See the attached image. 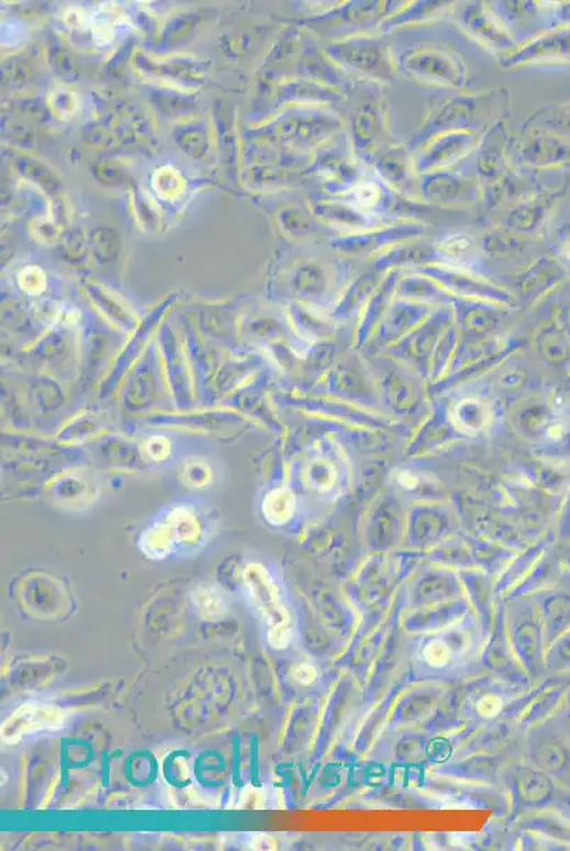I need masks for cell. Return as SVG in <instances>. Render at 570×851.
Segmentation results:
<instances>
[{
    "instance_id": "obj_1",
    "label": "cell",
    "mask_w": 570,
    "mask_h": 851,
    "mask_svg": "<svg viewBox=\"0 0 570 851\" xmlns=\"http://www.w3.org/2000/svg\"><path fill=\"white\" fill-rule=\"evenodd\" d=\"M398 76L440 91H465L470 68L451 38L427 26L389 34Z\"/></svg>"
},
{
    "instance_id": "obj_2",
    "label": "cell",
    "mask_w": 570,
    "mask_h": 851,
    "mask_svg": "<svg viewBox=\"0 0 570 851\" xmlns=\"http://www.w3.org/2000/svg\"><path fill=\"white\" fill-rule=\"evenodd\" d=\"M511 90L505 86L482 91H440L431 97L425 116L407 147L416 153L428 141L452 131L484 134L495 121L508 119Z\"/></svg>"
},
{
    "instance_id": "obj_3",
    "label": "cell",
    "mask_w": 570,
    "mask_h": 851,
    "mask_svg": "<svg viewBox=\"0 0 570 851\" xmlns=\"http://www.w3.org/2000/svg\"><path fill=\"white\" fill-rule=\"evenodd\" d=\"M345 126L354 153L370 167L380 150L401 143L389 115L387 87L367 80H350L343 102Z\"/></svg>"
},
{
    "instance_id": "obj_4",
    "label": "cell",
    "mask_w": 570,
    "mask_h": 851,
    "mask_svg": "<svg viewBox=\"0 0 570 851\" xmlns=\"http://www.w3.org/2000/svg\"><path fill=\"white\" fill-rule=\"evenodd\" d=\"M325 53L350 80H367L388 87L399 77L391 36L387 34H367L328 43Z\"/></svg>"
},
{
    "instance_id": "obj_5",
    "label": "cell",
    "mask_w": 570,
    "mask_h": 851,
    "mask_svg": "<svg viewBox=\"0 0 570 851\" xmlns=\"http://www.w3.org/2000/svg\"><path fill=\"white\" fill-rule=\"evenodd\" d=\"M406 0H349L339 2L313 21L329 43L379 34L383 23L401 11Z\"/></svg>"
},
{
    "instance_id": "obj_6",
    "label": "cell",
    "mask_w": 570,
    "mask_h": 851,
    "mask_svg": "<svg viewBox=\"0 0 570 851\" xmlns=\"http://www.w3.org/2000/svg\"><path fill=\"white\" fill-rule=\"evenodd\" d=\"M247 597L258 616L269 627L267 643L271 649L286 650L294 637L289 607L282 603L279 586L261 563H248L243 572Z\"/></svg>"
},
{
    "instance_id": "obj_7",
    "label": "cell",
    "mask_w": 570,
    "mask_h": 851,
    "mask_svg": "<svg viewBox=\"0 0 570 851\" xmlns=\"http://www.w3.org/2000/svg\"><path fill=\"white\" fill-rule=\"evenodd\" d=\"M448 19L462 36L489 53L496 61L514 55L519 46L491 11L489 2H456Z\"/></svg>"
},
{
    "instance_id": "obj_8",
    "label": "cell",
    "mask_w": 570,
    "mask_h": 851,
    "mask_svg": "<svg viewBox=\"0 0 570 851\" xmlns=\"http://www.w3.org/2000/svg\"><path fill=\"white\" fill-rule=\"evenodd\" d=\"M435 227L431 223L422 221H398L388 223L372 231L354 233V235L336 236L331 238V249L344 257H365L375 259L382 253L412 240L428 238Z\"/></svg>"
},
{
    "instance_id": "obj_9",
    "label": "cell",
    "mask_w": 570,
    "mask_h": 851,
    "mask_svg": "<svg viewBox=\"0 0 570 851\" xmlns=\"http://www.w3.org/2000/svg\"><path fill=\"white\" fill-rule=\"evenodd\" d=\"M482 184L460 169L438 170L418 175V197L438 211H471L479 209Z\"/></svg>"
},
{
    "instance_id": "obj_10",
    "label": "cell",
    "mask_w": 570,
    "mask_h": 851,
    "mask_svg": "<svg viewBox=\"0 0 570 851\" xmlns=\"http://www.w3.org/2000/svg\"><path fill=\"white\" fill-rule=\"evenodd\" d=\"M318 149L316 173L323 183L324 197H344L370 169L355 155L347 131L336 135Z\"/></svg>"
},
{
    "instance_id": "obj_11",
    "label": "cell",
    "mask_w": 570,
    "mask_h": 851,
    "mask_svg": "<svg viewBox=\"0 0 570 851\" xmlns=\"http://www.w3.org/2000/svg\"><path fill=\"white\" fill-rule=\"evenodd\" d=\"M511 139L513 135L510 133L508 119L495 121L482 134L474 153L455 169L472 175L479 179L482 187L499 182L513 168L510 157Z\"/></svg>"
},
{
    "instance_id": "obj_12",
    "label": "cell",
    "mask_w": 570,
    "mask_h": 851,
    "mask_svg": "<svg viewBox=\"0 0 570 851\" xmlns=\"http://www.w3.org/2000/svg\"><path fill=\"white\" fill-rule=\"evenodd\" d=\"M482 134L452 131L436 136L413 153L414 170L418 175L455 169L479 147Z\"/></svg>"
},
{
    "instance_id": "obj_13",
    "label": "cell",
    "mask_w": 570,
    "mask_h": 851,
    "mask_svg": "<svg viewBox=\"0 0 570 851\" xmlns=\"http://www.w3.org/2000/svg\"><path fill=\"white\" fill-rule=\"evenodd\" d=\"M570 150L548 131L521 128L511 139V164L514 168L544 170L569 158Z\"/></svg>"
},
{
    "instance_id": "obj_14",
    "label": "cell",
    "mask_w": 570,
    "mask_h": 851,
    "mask_svg": "<svg viewBox=\"0 0 570 851\" xmlns=\"http://www.w3.org/2000/svg\"><path fill=\"white\" fill-rule=\"evenodd\" d=\"M67 714L65 709L55 704L27 703L19 707L11 717L4 721L2 741L7 746H16L22 739L38 732L57 731L66 726Z\"/></svg>"
},
{
    "instance_id": "obj_15",
    "label": "cell",
    "mask_w": 570,
    "mask_h": 851,
    "mask_svg": "<svg viewBox=\"0 0 570 851\" xmlns=\"http://www.w3.org/2000/svg\"><path fill=\"white\" fill-rule=\"evenodd\" d=\"M369 168L394 192L412 201L422 202L418 197V177L414 170L413 153L409 149L407 143L401 141L392 147L380 150Z\"/></svg>"
},
{
    "instance_id": "obj_16",
    "label": "cell",
    "mask_w": 570,
    "mask_h": 851,
    "mask_svg": "<svg viewBox=\"0 0 570 851\" xmlns=\"http://www.w3.org/2000/svg\"><path fill=\"white\" fill-rule=\"evenodd\" d=\"M511 645H513L515 658L524 665L529 675H539L547 669L545 656H547V641H545L544 626L540 622L538 609H526L521 613L511 629Z\"/></svg>"
},
{
    "instance_id": "obj_17",
    "label": "cell",
    "mask_w": 570,
    "mask_h": 851,
    "mask_svg": "<svg viewBox=\"0 0 570 851\" xmlns=\"http://www.w3.org/2000/svg\"><path fill=\"white\" fill-rule=\"evenodd\" d=\"M489 7L519 47L548 32L539 2L496 0Z\"/></svg>"
},
{
    "instance_id": "obj_18",
    "label": "cell",
    "mask_w": 570,
    "mask_h": 851,
    "mask_svg": "<svg viewBox=\"0 0 570 851\" xmlns=\"http://www.w3.org/2000/svg\"><path fill=\"white\" fill-rule=\"evenodd\" d=\"M565 58H570V32L549 31L521 46L514 55L499 61V65L503 68H524L549 65Z\"/></svg>"
},
{
    "instance_id": "obj_19",
    "label": "cell",
    "mask_w": 570,
    "mask_h": 851,
    "mask_svg": "<svg viewBox=\"0 0 570 851\" xmlns=\"http://www.w3.org/2000/svg\"><path fill=\"white\" fill-rule=\"evenodd\" d=\"M313 212L316 219L331 228L336 236L354 235V233L388 225L364 215L357 208L340 198H320L313 204Z\"/></svg>"
},
{
    "instance_id": "obj_20",
    "label": "cell",
    "mask_w": 570,
    "mask_h": 851,
    "mask_svg": "<svg viewBox=\"0 0 570 851\" xmlns=\"http://www.w3.org/2000/svg\"><path fill=\"white\" fill-rule=\"evenodd\" d=\"M529 757L535 766L558 780L570 770V743L554 729L540 727L530 736Z\"/></svg>"
},
{
    "instance_id": "obj_21",
    "label": "cell",
    "mask_w": 570,
    "mask_h": 851,
    "mask_svg": "<svg viewBox=\"0 0 570 851\" xmlns=\"http://www.w3.org/2000/svg\"><path fill=\"white\" fill-rule=\"evenodd\" d=\"M435 245L443 266L471 271L484 265L485 257L482 255L480 237L470 232L445 233L436 238Z\"/></svg>"
},
{
    "instance_id": "obj_22",
    "label": "cell",
    "mask_w": 570,
    "mask_h": 851,
    "mask_svg": "<svg viewBox=\"0 0 570 851\" xmlns=\"http://www.w3.org/2000/svg\"><path fill=\"white\" fill-rule=\"evenodd\" d=\"M550 201H552V197L547 192L515 204L496 219L490 227L500 226L506 231L518 233V235L537 237L548 219Z\"/></svg>"
},
{
    "instance_id": "obj_23",
    "label": "cell",
    "mask_w": 570,
    "mask_h": 851,
    "mask_svg": "<svg viewBox=\"0 0 570 851\" xmlns=\"http://www.w3.org/2000/svg\"><path fill=\"white\" fill-rule=\"evenodd\" d=\"M456 2H446V0H416V2H406L401 11L393 14L380 27L379 34H393L406 29L428 26V24L442 21L448 18Z\"/></svg>"
},
{
    "instance_id": "obj_24",
    "label": "cell",
    "mask_w": 570,
    "mask_h": 851,
    "mask_svg": "<svg viewBox=\"0 0 570 851\" xmlns=\"http://www.w3.org/2000/svg\"><path fill=\"white\" fill-rule=\"evenodd\" d=\"M515 799L525 807H539L558 794L554 776L538 766H518L513 773Z\"/></svg>"
},
{
    "instance_id": "obj_25",
    "label": "cell",
    "mask_w": 570,
    "mask_h": 851,
    "mask_svg": "<svg viewBox=\"0 0 570 851\" xmlns=\"http://www.w3.org/2000/svg\"><path fill=\"white\" fill-rule=\"evenodd\" d=\"M373 266L379 270L399 269L404 266H433L440 265V255H438L435 240L428 242L427 238L412 240L394 246L392 249L375 257Z\"/></svg>"
},
{
    "instance_id": "obj_26",
    "label": "cell",
    "mask_w": 570,
    "mask_h": 851,
    "mask_svg": "<svg viewBox=\"0 0 570 851\" xmlns=\"http://www.w3.org/2000/svg\"><path fill=\"white\" fill-rule=\"evenodd\" d=\"M480 237L482 255L487 259L506 260L525 255L530 246L537 243V237L518 235L504 227L484 228Z\"/></svg>"
},
{
    "instance_id": "obj_27",
    "label": "cell",
    "mask_w": 570,
    "mask_h": 851,
    "mask_svg": "<svg viewBox=\"0 0 570 851\" xmlns=\"http://www.w3.org/2000/svg\"><path fill=\"white\" fill-rule=\"evenodd\" d=\"M422 272L423 275L432 277V279L440 281V283L448 287V289L460 290L462 293L503 300L506 296L503 291L485 283V281L476 279L474 276L469 275L466 270L455 269V267L433 265L422 267Z\"/></svg>"
},
{
    "instance_id": "obj_28",
    "label": "cell",
    "mask_w": 570,
    "mask_h": 851,
    "mask_svg": "<svg viewBox=\"0 0 570 851\" xmlns=\"http://www.w3.org/2000/svg\"><path fill=\"white\" fill-rule=\"evenodd\" d=\"M467 613L466 605L457 602L443 603V605L421 607L403 622L404 629L417 634V631H436L456 624Z\"/></svg>"
},
{
    "instance_id": "obj_29",
    "label": "cell",
    "mask_w": 570,
    "mask_h": 851,
    "mask_svg": "<svg viewBox=\"0 0 570 851\" xmlns=\"http://www.w3.org/2000/svg\"><path fill=\"white\" fill-rule=\"evenodd\" d=\"M540 622L544 626L547 649L560 636L570 629V595L569 593H554L545 597L538 607Z\"/></svg>"
},
{
    "instance_id": "obj_30",
    "label": "cell",
    "mask_w": 570,
    "mask_h": 851,
    "mask_svg": "<svg viewBox=\"0 0 570 851\" xmlns=\"http://www.w3.org/2000/svg\"><path fill=\"white\" fill-rule=\"evenodd\" d=\"M485 663L490 669L499 671V673L504 675H511V678L524 674L518 661L515 660L513 645H510L505 627L501 625V622L496 625L494 635H492L491 643L485 654Z\"/></svg>"
},
{
    "instance_id": "obj_31",
    "label": "cell",
    "mask_w": 570,
    "mask_h": 851,
    "mask_svg": "<svg viewBox=\"0 0 570 851\" xmlns=\"http://www.w3.org/2000/svg\"><path fill=\"white\" fill-rule=\"evenodd\" d=\"M165 522L177 545H197L203 538V524L193 508L179 505L170 511Z\"/></svg>"
},
{
    "instance_id": "obj_32",
    "label": "cell",
    "mask_w": 570,
    "mask_h": 851,
    "mask_svg": "<svg viewBox=\"0 0 570 851\" xmlns=\"http://www.w3.org/2000/svg\"><path fill=\"white\" fill-rule=\"evenodd\" d=\"M440 694L436 690H417L404 698L396 709L398 723H422L435 712Z\"/></svg>"
},
{
    "instance_id": "obj_33",
    "label": "cell",
    "mask_w": 570,
    "mask_h": 851,
    "mask_svg": "<svg viewBox=\"0 0 570 851\" xmlns=\"http://www.w3.org/2000/svg\"><path fill=\"white\" fill-rule=\"evenodd\" d=\"M175 547H177V542H175L167 522L155 523L141 535V551L154 561L168 558L174 552Z\"/></svg>"
},
{
    "instance_id": "obj_34",
    "label": "cell",
    "mask_w": 570,
    "mask_h": 851,
    "mask_svg": "<svg viewBox=\"0 0 570 851\" xmlns=\"http://www.w3.org/2000/svg\"><path fill=\"white\" fill-rule=\"evenodd\" d=\"M194 611L202 620L216 622L227 612V602L221 590L211 583H203L192 592Z\"/></svg>"
},
{
    "instance_id": "obj_35",
    "label": "cell",
    "mask_w": 570,
    "mask_h": 851,
    "mask_svg": "<svg viewBox=\"0 0 570 851\" xmlns=\"http://www.w3.org/2000/svg\"><path fill=\"white\" fill-rule=\"evenodd\" d=\"M294 495L286 489L271 491L262 503V514L272 525H284L294 514Z\"/></svg>"
},
{
    "instance_id": "obj_36",
    "label": "cell",
    "mask_w": 570,
    "mask_h": 851,
    "mask_svg": "<svg viewBox=\"0 0 570 851\" xmlns=\"http://www.w3.org/2000/svg\"><path fill=\"white\" fill-rule=\"evenodd\" d=\"M457 596V587L452 586V583L448 581H440V579H432L422 583L417 587L416 595H414V603L417 607L414 609H421V607L443 605L448 603Z\"/></svg>"
},
{
    "instance_id": "obj_37",
    "label": "cell",
    "mask_w": 570,
    "mask_h": 851,
    "mask_svg": "<svg viewBox=\"0 0 570 851\" xmlns=\"http://www.w3.org/2000/svg\"><path fill=\"white\" fill-rule=\"evenodd\" d=\"M455 646L447 637H433L422 649V659L433 669H446L455 660Z\"/></svg>"
},
{
    "instance_id": "obj_38",
    "label": "cell",
    "mask_w": 570,
    "mask_h": 851,
    "mask_svg": "<svg viewBox=\"0 0 570 851\" xmlns=\"http://www.w3.org/2000/svg\"><path fill=\"white\" fill-rule=\"evenodd\" d=\"M547 670L554 673H569L570 671V629L552 645L548 646L547 656H545Z\"/></svg>"
},
{
    "instance_id": "obj_39",
    "label": "cell",
    "mask_w": 570,
    "mask_h": 851,
    "mask_svg": "<svg viewBox=\"0 0 570 851\" xmlns=\"http://www.w3.org/2000/svg\"><path fill=\"white\" fill-rule=\"evenodd\" d=\"M456 423L466 432H479L484 427L487 412L479 402L466 401L456 407Z\"/></svg>"
},
{
    "instance_id": "obj_40",
    "label": "cell",
    "mask_w": 570,
    "mask_h": 851,
    "mask_svg": "<svg viewBox=\"0 0 570 851\" xmlns=\"http://www.w3.org/2000/svg\"><path fill=\"white\" fill-rule=\"evenodd\" d=\"M427 753L425 738L404 736L396 746V758L403 762H417Z\"/></svg>"
},
{
    "instance_id": "obj_41",
    "label": "cell",
    "mask_w": 570,
    "mask_h": 851,
    "mask_svg": "<svg viewBox=\"0 0 570 851\" xmlns=\"http://www.w3.org/2000/svg\"><path fill=\"white\" fill-rule=\"evenodd\" d=\"M452 770L461 772L462 776L482 777L494 776L496 770H499V763L495 760H485V758H477V760L465 761L456 763L451 766Z\"/></svg>"
},
{
    "instance_id": "obj_42",
    "label": "cell",
    "mask_w": 570,
    "mask_h": 851,
    "mask_svg": "<svg viewBox=\"0 0 570 851\" xmlns=\"http://www.w3.org/2000/svg\"><path fill=\"white\" fill-rule=\"evenodd\" d=\"M503 697L496 693L482 694L476 703V712L482 719H494L503 712Z\"/></svg>"
},
{
    "instance_id": "obj_43",
    "label": "cell",
    "mask_w": 570,
    "mask_h": 851,
    "mask_svg": "<svg viewBox=\"0 0 570 851\" xmlns=\"http://www.w3.org/2000/svg\"><path fill=\"white\" fill-rule=\"evenodd\" d=\"M185 481L190 488L202 489L212 479L211 470L202 461H192L185 467Z\"/></svg>"
},
{
    "instance_id": "obj_44",
    "label": "cell",
    "mask_w": 570,
    "mask_h": 851,
    "mask_svg": "<svg viewBox=\"0 0 570 851\" xmlns=\"http://www.w3.org/2000/svg\"><path fill=\"white\" fill-rule=\"evenodd\" d=\"M318 678V669L314 664L300 663L291 670V679L294 680L295 684L302 685V687H310Z\"/></svg>"
},
{
    "instance_id": "obj_45",
    "label": "cell",
    "mask_w": 570,
    "mask_h": 851,
    "mask_svg": "<svg viewBox=\"0 0 570 851\" xmlns=\"http://www.w3.org/2000/svg\"><path fill=\"white\" fill-rule=\"evenodd\" d=\"M145 451L149 459L164 461L169 456L170 443L164 436H155L145 443Z\"/></svg>"
},
{
    "instance_id": "obj_46",
    "label": "cell",
    "mask_w": 570,
    "mask_h": 851,
    "mask_svg": "<svg viewBox=\"0 0 570 851\" xmlns=\"http://www.w3.org/2000/svg\"><path fill=\"white\" fill-rule=\"evenodd\" d=\"M277 848H279V843L270 835H257L250 841V849L253 850H277Z\"/></svg>"
},
{
    "instance_id": "obj_47",
    "label": "cell",
    "mask_w": 570,
    "mask_h": 851,
    "mask_svg": "<svg viewBox=\"0 0 570 851\" xmlns=\"http://www.w3.org/2000/svg\"><path fill=\"white\" fill-rule=\"evenodd\" d=\"M562 705L565 708V714H567V718L570 721V687L568 690H565Z\"/></svg>"
},
{
    "instance_id": "obj_48",
    "label": "cell",
    "mask_w": 570,
    "mask_h": 851,
    "mask_svg": "<svg viewBox=\"0 0 570 851\" xmlns=\"http://www.w3.org/2000/svg\"><path fill=\"white\" fill-rule=\"evenodd\" d=\"M568 819H570V815H569Z\"/></svg>"
}]
</instances>
